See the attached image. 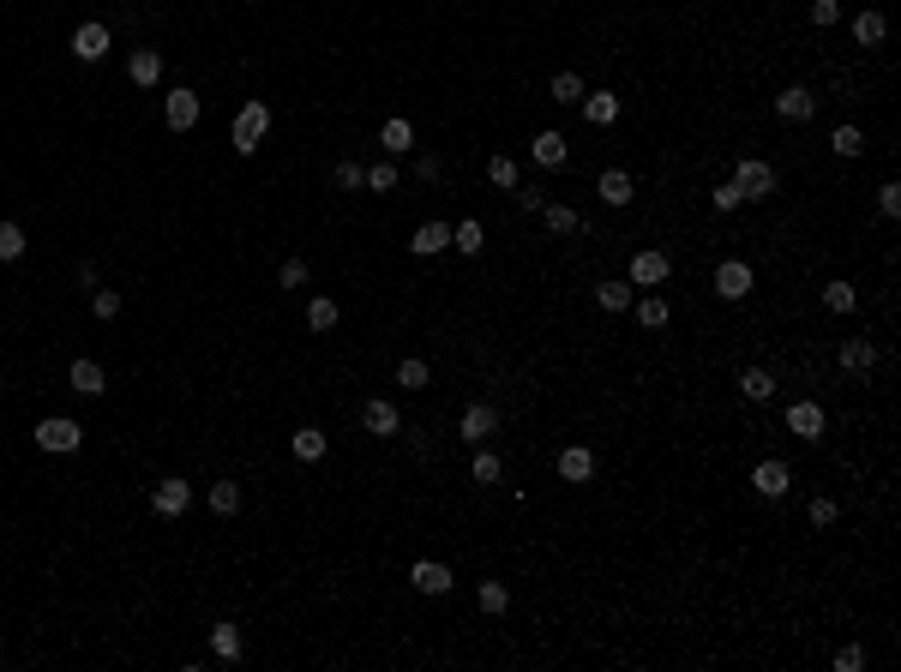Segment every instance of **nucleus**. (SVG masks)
Wrapping results in <instances>:
<instances>
[{"label":"nucleus","mask_w":901,"mask_h":672,"mask_svg":"<svg viewBox=\"0 0 901 672\" xmlns=\"http://www.w3.org/2000/svg\"><path fill=\"white\" fill-rule=\"evenodd\" d=\"M361 427H367V432H379V439H391V432H403V415H397V402L372 397L367 408H361Z\"/></svg>","instance_id":"9b49d317"},{"label":"nucleus","mask_w":901,"mask_h":672,"mask_svg":"<svg viewBox=\"0 0 901 672\" xmlns=\"http://www.w3.org/2000/svg\"><path fill=\"white\" fill-rule=\"evenodd\" d=\"M823 427H830V420H823L817 402H793V408H787V432H793V439L817 444V439H823Z\"/></svg>","instance_id":"0eeeda50"},{"label":"nucleus","mask_w":901,"mask_h":672,"mask_svg":"<svg viewBox=\"0 0 901 672\" xmlns=\"http://www.w3.org/2000/svg\"><path fill=\"white\" fill-rule=\"evenodd\" d=\"M37 444L67 457V450H79V444H85V427H79V420H67V415H48L43 427H37Z\"/></svg>","instance_id":"7ed1b4c3"},{"label":"nucleus","mask_w":901,"mask_h":672,"mask_svg":"<svg viewBox=\"0 0 901 672\" xmlns=\"http://www.w3.org/2000/svg\"><path fill=\"white\" fill-rule=\"evenodd\" d=\"M379 144H385V157H403V150L415 144V127H409V120H385V132H379Z\"/></svg>","instance_id":"bb28decb"},{"label":"nucleus","mask_w":901,"mask_h":672,"mask_svg":"<svg viewBox=\"0 0 901 672\" xmlns=\"http://www.w3.org/2000/svg\"><path fill=\"white\" fill-rule=\"evenodd\" d=\"M877 211H884V216H901V186H896V181L877 186Z\"/></svg>","instance_id":"a18cd8bd"},{"label":"nucleus","mask_w":901,"mask_h":672,"mask_svg":"<svg viewBox=\"0 0 901 672\" xmlns=\"http://www.w3.org/2000/svg\"><path fill=\"white\" fill-rule=\"evenodd\" d=\"M72 390H79V397H102V390H109V378H102V367L97 360H72Z\"/></svg>","instance_id":"aec40b11"},{"label":"nucleus","mask_w":901,"mask_h":672,"mask_svg":"<svg viewBox=\"0 0 901 672\" xmlns=\"http://www.w3.org/2000/svg\"><path fill=\"white\" fill-rule=\"evenodd\" d=\"M367 186H372V192H391V186H397V169H391V157L379 162V169H367Z\"/></svg>","instance_id":"c03bdc74"},{"label":"nucleus","mask_w":901,"mask_h":672,"mask_svg":"<svg viewBox=\"0 0 901 672\" xmlns=\"http://www.w3.org/2000/svg\"><path fill=\"white\" fill-rule=\"evenodd\" d=\"M716 295L721 301H745L751 295V264L745 258H721L716 264Z\"/></svg>","instance_id":"39448f33"},{"label":"nucleus","mask_w":901,"mask_h":672,"mask_svg":"<svg viewBox=\"0 0 901 672\" xmlns=\"http://www.w3.org/2000/svg\"><path fill=\"white\" fill-rule=\"evenodd\" d=\"M595 192H601L607 204H631V192H637V186H631V174H625V169H607Z\"/></svg>","instance_id":"b1692460"},{"label":"nucleus","mask_w":901,"mask_h":672,"mask_svg":"<svg viewBox=\"0 0 901 672\" xmlns=\"http://www.w3.org/2000/svg\"><path fill=\"white\" fill-rule=\"evenodd\" d=\"M637 325H644V330H661V325H667V301H661V295L637 301Z\"/></svg>","instance_id":"4c0bfd02"},{"label":"nucleus","mask_w":901,"mask_h":672,"mask_svg":"<svg viewBox=\"0 0 901 672\" xmlns=\"http://www.w3.org/2000/svg\"><path fill=\"white\" fill-rule=\"evenodd\" d=\"M505 474V462L493 457V450H481V444H475V462H469V481H481V487H493V481H499Z\"/></svg>","instance_id":"c85d7f7f"},{"label":"nucleus","mask_w":901,"mask_h":672,"mask_svg":"<svg viewBox=\"0 0 901 672\" xmlns=\"http://www.w3.org/2000/svg\"><path fill=\"white\" fill-rule=\"evenodd\" d=\"M487 181L511 192V186H517V162H511V157H493V162H487Z\"/></svg>","instance_id":"a19ab883"},{"label":"nucleus","mask_w":901,"mask_h":672,"mask_svg":"<svg viewBox=\"0 0 901 672\" xmlns=\"http://www.w3.org/2000/svg\"><path fill=\"white\" fill-rule=\"evenodd\" d=\"M812 522L823 529V522H835V499H812Z\"/></svg>","instance_id":"3c124183"},{"label":"nucleus","mask_w":901,"mask_h":672,"mask_svg":"<svg viewBox=\"0 0 901 672\" xmlns=\"http://www.w3.org/2000/svg\"><path fill=\"white\" fill-rule=\"evenodd\" d=\"M18 253H25V229H18V222H0V264H13Z\"/></svg>","instance_id":"58836bf2"},{"label":"nucleus","mask_w":901,"mask_h":672,"mask_svg":"<svg viewBox=\"0 0 901 672\" xmlns=\"http://www.w3.org/2000/svg\"><path fill=\"white\" fill-rule=\"evenodd\" d=\"M541 222L553 234H577V229H583V216H577L571 204H541Z\"/></svg>","instance_id":"a878e982"},{"label":"nucleus","mask_w":901,"mask_h":672,"mask_svg":"<svg viewBox=\"0 0 901 672\" xmlns=\"http://www.w3.org/2000/svg\"><path fill=\"white\" fill-rule=\"evenodd\" d=\"M493 432H499V408H493V402H469V408H463V420H457V439L487 444Z\"/></svg>","instance_id":"20e7f679"},{"label":"nucleus","mask_w":901,"mask_h":672,"mask_svg":"<svg viewBox=\"0 0 901 672\" xmlns=\"http://www.w3.org/2000/svg\"><path fill=\"white\" fill-rule=\"evenodd\" d=\"M583 115L595 120V127H613V120H619V97H613V90H589V97H583Z\"/></svg>","instance_id":"412c9836"},{"label":"nucleus","mask_w":901,"mask_h":672,"mask_svg":"<svg viewBox=\"0 0 901 672\" xmlns=\"http://www.w3.org/2000/svg\"><path fill=\"white\" fill-rule=\"evenodd\" d=\"M842 367L847 372H872L877 367V348L865 343V336H847V343H842Z\"/></svg>","instance_id":"5701e85b"},{"label":"nucleus","mask_w":901,"mask_h":672,"mask_svg":"<svg viewBox=\"0 0 901 672\" xmlns=\"http://www.w3.org/2000/svg\"><path fill=\"white\" fill-rule=\"evenodd\" d=\"M72 55L79 60H102L109 55V25H79L72 30Z\"/></svg>","instance_id":"4468645a"},{"label":"nucleus","mask_w":901,"mask_h":672,"mask_svg":"<svg viewBox=\"0 0 901 672\" xmlns=\"http://www.w3.org/2000/svg\"><path fill=\"white\" fill-rule=\"evenodd\" d=\"M529 157L541 162V169H565V157H571V139H565V132H535V144H529Z\"/></svg>","instance_id":"1a4fd4ad"},{"label":"nucleus","mask_w":901,"mask_h":672,"mask_svg":"<svg viewBox=\"0 0 901 672\" xmlns=\"http://www.w3.org/2000/svg\"><path fill=\"white\" fill-rule=\"evenodd\" d=\"M427 378H433L427 360H403V367H397V385L403 390H427Z\"/></svg>","instance_id":"473e14b6"},{"label":"nucleus","mask_w":901,"mask_h":672,"mask_svg":"<svg viewBox=\"0 0 901 672\" xmlns=\"http://www.w3.org/2000/svg\"><path fill=\"white\" fill-rule=\"evenodd\" d=\"M830 150H835V157H859V150H865V132H859V127H835L830 132Z\"/></svg>","instance_id":"2f4dec72"},{"label":"nucleus","mask_w":901,"mask_h":672,"mask_svg":"<svg viewBox=\"0 0 901 672\" xmlns=\"http://www.w3.org/2000/svg\"><path fill=\"white\" fill-rule=\"evenodd\" d=\"M265 132H271V109H265V102H241V115H235V150L253 157Z\"/></svg>","instance_id":"f257e3e1"},{"label":"nucleus","mask_w":901,"mask_h":672,"mask_svg":"<svg viewBox=\"0 0 901 672\" xmlns=\"http://www.w3.org/2000/svg\"><path fill=\"white\" fill-rule=\"evenodd\" d=\"M709 204H716V211H721V216H728V211H739V204H745V199H739V186H733V181H728V186H716V192H709Z\"/></svg>","instance_id":"37998d69"},{"label":"nucleus","mask_w":901,"mask_h":672,"mask_svg":"<svg viewBox=\"0 0 901 672\" xmlns=\"http://www.w3.org/2000/svg\"><path fill=\"white\" fill-rule=\"evenodd\" d=\"M211 648H216V655H223V660H241V625H211Z\"/></svg>","instance_id":"cd10ccee"},{"label":"nucleus","mask_w":901,"mask_h":672,"mask_svg":"<svg viewBox=\"0 0 901 672\" xmlns=\"http://www.w3.org/2000/svg\"><path fill=\"white\" fill-rule=\"evenodd\" d=\"M337 325V301H330V295H319L313 306H307V330H330Z\"/></svg>","instance_id":"e433bc0d"},{"label":"nucleus","mask_w":901,"mask_h":672,"mask_svg":"<svg viewBox=\"0 0 901 672\" xmlns=\"http://www.w3.org/2000/svg\"><path fill=\"white\" fill-rule=\"evenodd\" d=\"M751 487H758L763 499H781V492L793 487V474H787V462H781V457H763L758 469H751Z\"/></svg>","instance_id":"6e6552de"},{"label":"nucleus","mask_w":901,"mask_h":672,"mask_svg":"<svg viewBox=\"0 0 901 672\" xmlns=\"http://www.w3.org/2000/svg\"><path fill=\"white\" fill-rule=\"evenodd\" d=\"M595 301L607 306V313H625V306H631V283H601V288H595Z\"/></svg>","instance_id":"72a5a7b5"},{"label":"nucleus","mask_w":901,"mask_h":672,"mask_svg":"<svg viewBox=\"0 0 901 672\" xmlns=\"http://www.w3.org/2000/svg\"><path fill=\"white\" fill-rule=\"evenodd\" d=\"M559 474L583 487L589 474H595V450H583V444H565V450H559Z\"/></svg>","instance_id":"f3484780"},{"label":"nucleus","mask_w":901,"mask_h":672,"mask_svg":"<svg viewBox=\"0 0 901 672\" xmlns=\"http://www.w3.org/2000/svg\"><path fill=\"white\" fill-rule=\"evenodd\" d=\"M288 450H295V462H319V457H325V432H319V427H300L295 439H288Z\"/></svg>","instance_id":"393cba45"},{"label":"nucleus","mask_w":901,"mask_h":672,"mask_svg":"<svg viewBox=\"0 0 901 672\" xmlns=\"http://www.w3.org/2000/svg\"><path fill=\"white\" fill-rule=\"evenodd\" d=\"M739 397L745 402H770L775 397V372L770 367H745L739 372Z\"/></svg>","instance_id":"a211bd4d"},{"label":"nucleus","mask_w":901,"mask_h":672,"mask_svg":"<svg viewBox=\"0 0 901 672\" xmlns=\"http://www.w3.org/2000/svg\"><path fill=\"white\" fill-rule=\"evenodd\" d=\"M812 109H817V97L805 85H787L781 97H775V115L781 120H812Z\"/></svg>","instance_id":"2eb2a0df"},{"label":"nucleus","mask_w":901,"mask_h":672,"mask_svg":"<svg viewBox=\"0 0 901 672\" xmlns=\"http://www.w3.org/2000/svg\"><path fill=\"white\" fill-rule=\"evenodd\" d=\"M823 306H830V313H854V306H859L854 283H830V288H823Z\"/></svg>","instance_id":"f704fd0d"},{"label":"nucleus","mask_w":901,"mask_h":672,"mask_svg":"<svg viewBox=\"0 0 901 672\" xmlns=\"http://www.w3.org/2000/svg\"><path fill=\"white\" fill-rule=\"evenodd\" d=\"M445 246H451V222H421V229H415V241H409V253L433 258V253H445Z\"/></svg>","instance_id":"6ab92c4d"},{"label":"nucleus","mask_w":901,"mask_h":672,"mask_svg":"<svg viewBox=\"0 0 901 672\" xmlns=\"http://www.w3.org/2000/svg\"><path fill=\"white\" fill-rule=\"evenodd\" d=\"M415 174L421 181H439V157H415Z\"/></svg>","instance_id":"603ef678"},{"label":"nucleus","mask_w":901,"mask_h":672,"mask_svg":"<svg viewBox=\"0 0 901 672\" xmlns=\"http://www.w3.org/2000/svg\"><path fill=\"white\" fill-rule=\"evenodd\" d=\"M859 667H865V648H859V643H847L842 655H835V672H859Z\"/></svg>","instance_id":"09e8293b"},{"label":"nucleus","mask_w":901,"mask_h":672,"mask_svg":"<svg viewBox=\"0 0 901 672\" xmlns=\"http://www.w3.org/2000/svg\"><path fill=\"white\" fill-rule=\"evenodd\" d=\"M733 186H739L745 204H758V199H770V192H775V169L763 157H745L739 169H733Z\"/></svg>","instance_id":"f03ea898"},{"label":"nucleus","mask_w":901,"mask_h":672,"mask_svg":"<svg viewBox=\"0 0 901 672\" xmlns=\"http://www.w3.org/2000/svg\"><path fill=\"white\" fill-rule=\"evenodd\" d=\"M884 36H889V18H884V13H859V18H854V43H859V48H877Z\"/></svg>","instance_id":"4be33fe9"},{"label":"nucleus","mask_w":901,"mask_h":672,"mask_svg":"<svg viewBox=\"0 0 901 672\" xmlns=\"http://www.w3.org/2000/svg\"><path fill=\"white\" fill-rule=\"evenodd\" d=\"M162 120H169L174 132H193V127H199V97H193V90H169V102H162Z\"/></svg>","instance_id":"9d476101"},{"label":"nucleus","mask_w":901,"mask_h":672,"mask_svg":"<svg viewBox=\"0 0 901 672\" xmlns=\"http://www.w3.org/2000/svg\"><path fill=\"white\" fill-rule=\"evenodd\" d=\"M277 283H283V288H300V283H307V258H288L283 271H277Z\"/></svg>","instance_id":"49530a36"},{"label":"nucleus","mask_w":901,"mask_h":672,"mask_svg":"<svg viewBox=\"0 0 901 672\" xmlns=\"http://www.w3.org/2000/svg\"><path fill=\"white\" fill-rule=\"evenodd\" d=\"M583 97H589V90H583V78H577V72H559V78H553V102H565V109H577Z\"/></svg>","instance_id":"7c9ffc66"},{"label":"nucleus","mask_w":901,"mask_h":672,"mask_svg":"<svg viewBox=\"0 0 901 672\" xmlns=\"http://www.w3.org/2000/svg\"><path fill=\"white\" fill-rule=\"evenodd\" d=\"M842 18V0H812V25H835Z\"/></svg>","instance_id":"8fccbe9b"},{"label":"nucleus","mask_w":901,"mask_h":672,"mask_svg":"<svg viewBox=\"0 0 901 672\" xmlns=\"http://www.w3.org/2000/svg\"><path fill=\"white\" fill-rule=\"evenodd\" d=\"M127 78L139 90H151L162 78V55H157V48H132V55H127Z\"/></svg>","instance_id":"ddd939ff"},{"label":"nucleus","mask_w":901,"mask_h":672,"mask_svg":"<svg viewBox=\"0 0 901 672\" xmlns=\"http://www.w3.org/2000/svg\"><path fill=\"white\" fill-rule=\"evenodd\" d=\"M186 504H193V481H181V474L157 481V492H151V511H157V516H181Z\"/></svg>","instance_id":"423d86ee"},{"label":"nucleus","mask_w":901,"mask_h":672,"mask_svg":"<svg viewBox=\"0 0 901 672\" xmlns=\"http://www.w3.org/2000/svg\"><path fill=\"white\" fill-rule=\"evenodd\" d=\"M409 583H415V588H421V594H445V588H451V583H457V576H451V571H445V564H439V558H421V564H415V571H409Z\"/></svg>","instance_id":"dca6fc26"},{"label":"nucleus","mask_w":901,"mask_h":672,"mask_svg":"<svg viewBox=\"0 0 901 672\" xmlns=\"http://www.w3.org/2000/svg\"><path fill=\"white\" fill-rule=\"evenodd\" d=\"M337 186H349V192L367 186V169H361V162H337Z\"/></svg>","instance_id":"de8ad7c7"},{"label":"nucleus","mask_w":901,"mask_h":672,"mask_svg":"<svg viewBox=\"0 0 901 672\" xmlns=\"http://www.w3.org/2000/svg\"><path fill=\"white\" fill-rule=\"evenodd\" d=\"M505 606H511L505 583H481V613H505Z\"/></svg>","instance_id":"79ce46f5"},{"label":"nucleus","mask_w":901,"mask_h":672,"mask_svg":"<svg viewBox=\"0 0 901 672\" xmlns=\"http://www.w3.org/2000/svg\"><path fill=\"white\" fill-rule=\"evenodd\" d=\"M211 511L216 516H235V511H241V481H216V487H211Z\"/></svg>","instance_id":"c756f323"},{"label":"nucleus","mask_w":901,"mask_h":672,"mask_svg":"<svg viewBox=\"0 0 901 672\" xmlns=\"http://www.w3.org/2000/svg\"><path fill=\"white\" fill-rule=\"evenodd\" d=\"M451 246H457V253H481V246H487L481 222H457V229H451Z\"/></svg>","instance_id":"c9c22d12"},{"label":"nucleus","mask_w":901,"mask_h":672,"mask_svg":"<svg viewBox=\"0 0 901 672\" xmlns=\"http://www.w3.org/2000/svg\"><path fill=\"white\" fill-rule=\"evenodd\" d=\"M667 253H637L631 258V288H655V283H667Z\"/></svg>","instance_id":"f8f14e48"},{"label":"nucleus","mask_w":901,"mask_h":672,"mask_svg":"<svg viewBox=\"0 0 901 672\" xmlns=\"http://www.w3.org/2000/svg\"><path fill=\"white\" fill-rule=\"evenodd\" d=\"M90 313L97 318H120V295L115 288H90Z\"/></svg>","instance_id":"ea45409f"}]
</instances>
